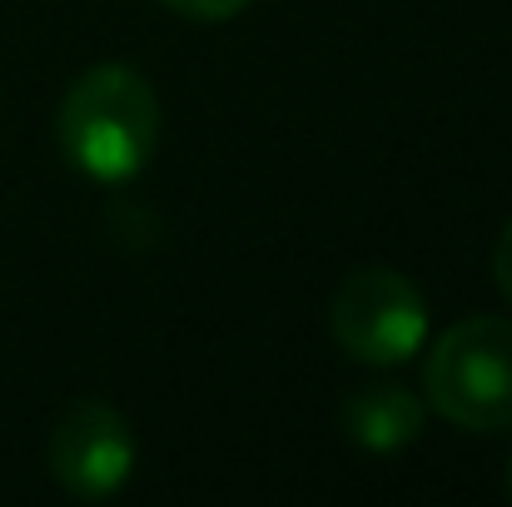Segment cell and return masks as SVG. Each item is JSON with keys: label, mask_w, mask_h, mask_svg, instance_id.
Masks as SVG:
<instances>
[{"label": "cell", "mask_w": 512, "mask_h": 507, "mask_svg": "<svg viewBox=\"0 0 512 507\" xmlns=\"http://www.w3.org/2000/svg\"><path fill=\"white\" fill-rule=\"evenodd\" d=\"M329 329L334 343L358 363H408L428 338V304L418 284L398 269H358L329 304Z\"/></svg>", "instance_id": "3"}, {"label": "cell", "mask_w": 512, "mask_h": 507, "mask_svg": "<svg viewBox=\"0 0 512 507\" xmlns=\"http://www.w3.org/2000/svg\"><path fill=\"white\" fill-rule=\"evenodd\" d=\"M60 155L95 184H130L150 165L160 140L155 85L120 60L90 65L60 100L55 115Z\"/></svg>", "instance_id": "1"}, {"label": "cell", "mask_w": 512, "mask_h": 507, "mask_svg": "<svg viewBox=\"0 0 512 507\" xmlns=\"http://www.w3.org/2000/svg\"><path fill=\"white\" fill-rule=\"evenodd\" d=\"M493 279H498L503 299L512 304V219L503 224V234H498V249H493Z\"/></svg>", "instance_id": "7"}, {"label": "cell", "mask_w": 512, "mask_h": 507, "mask_svg": "<svg viewBox=\"0 0 512 507\" xmlns=\"http://www.w3.org/2000/svg\"><path fill=\"white\" fill-rule=\"evenodd\" d=\"M508 493H512V463H508Z\"/></svg>", "instance_id": "8"}, {"label": "cell", "mask_w": 512, "mask_h": 507, "mask_svg": "<svg viewBox=\"0 0 512 507\" xmlns=\"http://www.w3.org/2000/svg\"><path fill=\"white\" fill-rule=\"evenodd\" d=\"M423 388L428 403L468 433L512 428V319L478 314L453 324L428 353Z\"/></svg>", "instance_id": "2"}, {"label": "cell", "mask_w": 512, "mask_h": 507, "mask_svg": "<svg viewBox=\"0 0 512 507\" xmlns=\"http://www.w3.org/2000/svg\"><path fill=\"white\" fill-rule=\"evenodd\" d=\"M160 5H170V10L189 15V20H229V15H239L249 0H160Z\"/></svg>", "instance_id": "6"}, {"label": "cell", "mask_w": 512, "mask_h": 507, "mask_svg": "<svg viewBox=\"0 0 512 507\" xmlns=\"http://www.w3.org/2000/svg\"><path fill=\"white\" fill-rule=\"evenodd\" d=\"M343 433L368 453H398L423 433V398L403 383H363L339 408Z\"/></svg>", "instance_id": "5"}, {"label": "cell", "mask_w": 512, "mask_h": 507, "mask_svg": "<svg viewBox=\"0 0 512 507\" xmlns=\"http://www.w3.org/2000/svg\"><path fill=\"white\" fill-rule=\"evenodd\" d=\"M135 473V433L110 403H75L50 433V478L70 498H110Z\"/></svg>", "instance_id": "4"}]
</instances>
